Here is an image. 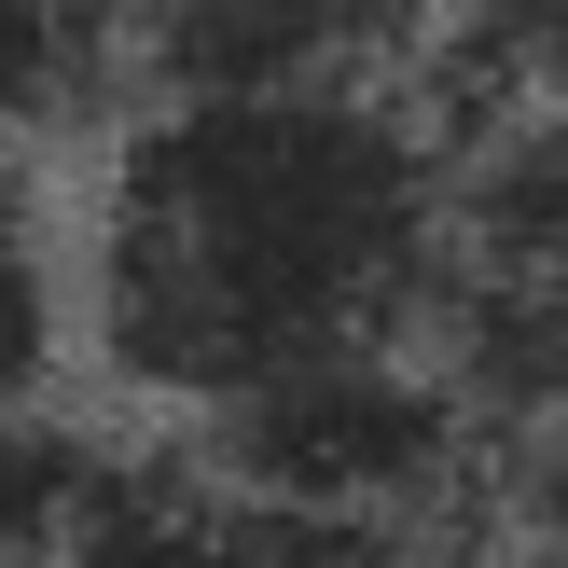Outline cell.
<instances>
[{
	"instance_id": "cell-1",
	"label": "cell",
	"mask_w": 568,
	"mask_h": 568,
	"mask_svg": "<svg viewBox=\"0 0 568 568\" xmlns=\"http://www.w3.org/2000/svg\"><path fill=\"white\" fill-rule=\"evenodd\" d=\"M458 181L388 70L139 98L83 194V347L166 416H222L361 347H430Z\"/></svg>"
},
{
	"instance_id": "cell-2",
	"label": "cell",
	"mask_w": 568,
	"mask_h": 568,
	"mask_svg": "<svg viewBox=\"0 0 568 568\" xmlns=\"http://www.w3.org/2000/svg\"><path fill=\"white\" fill-rule=\"evenodd\" d=\"M194 458L250 499H305V514H486L499 444L444 388L430 347H361L194 416Z\"/></svg>"
},
{
	"instance_id": "cell-3",
	"label": "cell",
	"mask_w": 568,
	"mask_h": 568,
	"mask_svg": "<svg viewBox=\"0 0 568 568\" xmlns=\"http://www.w3.org/2000/svg\"><path fill=\"white\" fill-rule=\"evenodd\" d=\"M403 83L458 181V250L568 264V0H430Z\"/></svg>"
},
{
	"instance_id": "cell-4",
	"label": "cell",
	"mask_w": 568,
	"mask_h": 568,
	"mask_svg": "<svg viewBox=\"0 0 568 568\" xmlns=\"http://www.w3.org/2000/svg\"><path fill=\"white\" fill-rule=\"evenodd\" d=\"M70 568H486V514H305L166 444V458H111Z\"/></svg>"
},
{
	"instance_id": "cell-5",
	"label": "cell",
	"mask_w": 568,
	"mask_h": 568,
	"mask_svg": "<svg viewBox=\"0 0 568 568\" xmlns=\"http://www.w3.org/2000/svg\"><path fill=\"white\" fill-rule=\"evenodd\" d=\"M430 361L486 416V444L568 430V264H486V250H458V277L430 305Z\"/></svg>"
},
{
	"instance_id": "cell-6",
	"label": "cell",
	"mask_w": 568,
	"mask_h": 568,
	"mask_svg": "<svg viewBox=\"0 0 568 568\" xmlns=\"http://www.w3.org/2000/svg\"><path fill=\"white\" fill-rule=\"evenodd\" d=\"M153 0H0V139H55L139 83Z\"/></svg>"
},
{
	"instance_id": "cell-7",
	"label": "cell",
	"mask_w": 568,
	"mask_h": 568,
	"mask_svg": "<svg viewBox=\"0 0 568 568\" xmlns=\"http://www.w3.org/2000/svg\"><path fill=\"white\" fill-rule=\"evenodd\" d=\"M125 444H98L83 416H55L42 388L0 403V568H70L83 527H98V486Z\"/></svg>"
},
{
	"instance_id": "cell-8",
	"label": "cell",
	"mask_w": 568,
	"mask_h": 568,
	"mask_svg": "<svg viewBox=\"0 0 568 568\" xmlns=\"http://www.w3.org/2000/svg\"><path fill=\"white\" fill-rule=\"evenodd\" d=\"M277 14L333 28V42H347L361 70H403V55H416V28H430V0H277Z\"/></svg>"
},
{
	"instance_id": "cell-9",
	"label": "cell",
	"mask_w": 568,
	"mask_h": 568,
	"mask_svg": "<svg viewBox=\"0 0 568 568\" xmlns=\"http://www.w3.org/2000/svg\"><path fill=\"white\" fill-rule=\"evenodd\" d=\"M28 375H42V305H28V264L0 250V403H28Z\"/></svg>"
},
{
	"instance_id": "cell-10",
	"label": "cell",
	"mask_w": 568,
	"mask_h": 568,
	"mask_svg": "<svg viewBox=\"0 0 568 568\" xmlns=\"http://www.w3.org/2000/svg\"><path fill=\"white\" fill-rule=\"evenodd\" d=\"M0 250H14V181H0Z\"/></svg>"
}]
</instances>
